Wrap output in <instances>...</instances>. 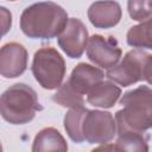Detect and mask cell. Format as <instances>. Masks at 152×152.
I'll return each instance as SVG.
<instances>
[{"label": "cell", "instance_id": "cell-1", "mask_svg": "<svg viewBox=\"0 0 152 152\" xmlns=\"http://www.w3.org/2000/svg\"><path fill=\"white\" fill-rule=\"evenodd\" d=\"M69 21L66 11L56 2L43 1L26 7L20 15V30L32 39L58 37Z\"/></svg>", "mask_w": 152, "mask_h": 152}, {"label": "cell", "instance_id": "cell-2", "mask_svg": "<svg viewBox=\"0 0 152 152\" xmlns=\"http://www.w3.org/2000/svg\"><path fill=\"white\" fill-rule=\"evenodd\" d=\"M122 109L115 113L118 135L126 132L144 133L152 128V89L139 86L120 99Z\"/></svg>", "mask_w": 152, "mask_h": 152}, {"label": "cell", "instance_id": "cell-3", "mask_svg": "<svg viewBox=\"0 0 152 152\" xmlns=\"http://www.w3.org/2000/svg\"><path fill=\"white\" fill-rule=\"evenodd\" d=\"M43 107L37 93L25 83H15L6 89L0 97V113L11 125H25L32 121Z\"/></svg>", "mask_w": 152, "mask_h": 152}, {"label": "cell", "instance_id": "cell-4", "mask_svg": "<svg viewBox=\"0 0 152 152\" xmlns=\"http://www.w3.org/2000/svg\"><path fill=\"white\" fill-rule=\"evenodd\" d=\"M31 71L42 88L46 90L58 89L65 76V61L55 48H42L33 55Z\"/></svg>", "mask_w": 152, "mask_h": 152}, {"label": "cell", "instance_id": "cell-5", "mask_svg": "<svg viewBox=\"0 0 152 152\" xmlns=\"http://www.w3.org/2000/svg\"><path fill=\"white\" fill-rule=\"evenodd\" d=\"M152 66V55L141 50L133 49L112 69L107 70L106 76L109 81L122 87L132 86L140 81H146Z\"/></svg>", "mask_w": 152, "mask_h": 152}, {"label": "cell", "instance_id": "cell-6", "mask_svg": "<svg viewBox=\"0 0 152 152\" xmlns=\"http://www.w3.org/2000/svg\"><path fill=\"white\" fill-rule=\"evenodd\" d=\"M84 141L89 144H108L118 134L116 121L112 113L104 110H88L82 124Z\"/></svg>", "mask_w": 152, "mask_h": 152}, {"label": "cell", "instance_id": "cell-7", "mask_svg": "<svg viewBox=\"0 0 152 152\" xmlns=\"http://www.w3.org/2000/svg\"><path fill=\"white\" fill-rule=\"evenodd\" d=\"M121 55L122 50L114 37L109 36L106 38L101 34H94L89 37L87 45V57L95 65L109 70L118 64Z\"/></svg>", "mask_w": 152, "mask_h": 152}, {"label": "cell", "instance_id": "cell-8", "mask_svg": "<svg viewBox=\"0 0 152 152\" xmlns=\"http://www.w3.org/2000/svg\"><path fill=\"white\" fill-rule=\"evenodd\" d=\"M89 33L82 20L70 18L63 32L57 37L58 46L70 58H80L87 49Z\"/></svg>", "mask_w": 152, "mask_h": 152}, {"label": "cell", "instance_id": "cell-9", "mask_svg": "<svg viewBox=\"0 0 152 152\" xmlns=\"http://www.w3.org/2000/svg\"><path fill=\"white\" fill-rule=\"evenodd\" d=\"M28 53L25 46L17 42L6 43L0 50V74L5 78H15L27 69Z\"/></svg>", "mask_w": 152, "mask_h": 152}, {"label": "cell", "instance_id": "cell-10", "mask_svg": "<svg viewBox=\"0 0 152 152\" xmlns=\"http://www.w3.org/2000/svg\"><path fill=\"white\" fill-rule=\"evenodd\" d=\"M87 14L96 28H110L120 23L122 11L116 1H96L89 6Z\"/></svg>", "mask_w": 152, "mask_h": 152}, {"label": "cell", "instance_id": "cell-11", "mask_svg": "<svg viewBox=\"0 0 152 152\" xmlns=\"http://www.w3.org/2000/svg\"><path fill=\"white\" fill-rule=\"evenodd\" d=\"M104 74L101 69L90 65L88 63H78L71 71L68 84L81 96L88 95V93L101 81H103Z\"/></svg>", "mask_w": 152, "mask_h": 152}, {"label": "cell", "instance_id": "cell-12", "mask_svg": "<svg viewBox=\"0 0 152 152\" xmlns=\"http://www.w3.org/2000/svg\"><path fill=\"white\" fill-rule=\"evenodd\" d=\"M32 152H68V144L58 129L45 127L36 134Z\"/></svg>", "mask_w": 152, "mask_h": 152}, {"label": "cell", "instance_id": "cell-13", "mask_svg": "<svg viewBox=\"0 0 152 152\" xmlns=\"http://www.w3.org/2000/svg\"><path fill=\"white\" fill-rule=\"evenodd\" d=\"M121 89L112 81H101L87 95V102L94 107L112 108L119 97Z\"/></svg>", "mask_w": 152, "mask_h": 152}, {"label": "cell", "instance_id": "cell-14", "mask_svg": "<svg viewBox=\"0 0 152 152\" xmlns=\"http://www.w3.org/2000/svg\"><path fill=\"white\" fill-rule=\"evenodd\" d=\"M126 42L135 49L152 50V18L132 26L126 34Z\"/></svg>", "mask_w": 152, "mask_h": 152}, {"label": "cell", "instance_id": "cell-15", "mask_svg": "<svg viewBox=\"0 0 152 152\" xmlns=\"http://www.w3.org/2000/svg\"><path fill=\"white\" fill-rule=\"evenodd\" d=\"M89 109H87L84 106L78 108H72L66 112L64 116V129L68 134V137L77 144H81L84 141V137L82 133V124L83 119Z\"/></svg>", "mask_w": 152, "mask_h": 152}, {"label": "cell", "instance_id": "cell-16", "mask_svg": "<svg viewBox=\"0 0 152 152\" xmlns=\"http://www.w3.org/2000/svg\"><path fill=\"white\" fill-rule=\"evenodd\" d=\"M115 146L119 152H148L147 138L144 133L126 132L118 137Z\"/></svg>", "mask_w": 152, "mask_h": 152}, {"label": "cell", "instance_id": "cell-17", "mask_svg": "<svg viewBox=\"0 0 152 152\" xmlns=\"http://www.w3.org/2000/svg\"><path fill=\"white\" fill-rule=\"evenodd\" d=\"M52 100L62 106V107H66V108H78V107H83L84 104V97L81 96L80 94H77L69 84L68 82H64L58 89L57 91L53 94Z\"/></svg>", "mask_w": 152, "mask_h": 152}, {"label": "cell", "instance_id": "cell-18", "mask_svg": "<svg viewBox=\"0 0 152 152\" xmlns=\"http://www.w3.org/2000/svg\"><path fill=\"white\" fill-rule=\"evenodd\" d=\"M127 11L133 20L146 21L152 18V0H129Z\"/></svg>", "mask_w": 152, "mask_h": 152}, {"label": "cell", "instance_id": "cell-19", "mask_svg": "<svg viewBox=\"0 0 152 152\" xmlns=\"http://www.w3.org/2000/svg\"><path fill=\"white\" fill-rule=\"evenodd\" d=\"M1 13V25H2V34H6L12 26V14L10 11H7L6 7H0Z\"/></svg>", "mask_w": 152, "mask_h": 152}, {"label": "cell", "instance_id": "cell-20", "mask_svg": "<svg viewBox=\"0 0 152 152\" xmlns=\"http://www.w3.org/2000/svg\"><path fill=\"white\" fill-rule=\"evenodd\" d=\"M90 152H119L115 144H103L100 145L99 147L93 148Z\"/></svg>", "mask_w": 152, "mask_h": 152}, {"label": "cell", "instance_id": "cell-21", "mask_svg": "<svg viewBox=\"0 0 152 152\" xmlns=\"http://www.w3.org/2000/svg\"><path fill=\"white\" fill-rule=\"evenodd\" d=\"M146 82H147L150 86H152V66H151V70H150V72H148L147 78H146Z\"/></svg>", "mask_w": 152, "mask_h": 152}]
</instances>
